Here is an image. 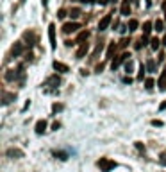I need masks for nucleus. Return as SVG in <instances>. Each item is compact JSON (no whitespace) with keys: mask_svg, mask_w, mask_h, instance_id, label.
<instances>
[{"mask_svg":"<svg viewBox=\"0 0 166 172\" xmlns=\"http://www.w3.org/2000/svg\"><path fill=\"white\" fill-rule=\"evenodd\" d=\"M98 167L102 172H111L112 169H116V161H112L109 158H100L98 160Z\"/></svg>","mask_w":166,"mask_h":172,"instance_id":"1","label":"nucleus"},{"mask_svg":"<svg viewBox=\"0 0 166 172\" xmlns=\"http://www.w3.org/2000/svg\"><path fill=\"white\" fill-rule=\"evenodd\" d=\"M79 29H80V23H77V22H68V23H64V25H63V32H64V34L77 32Z\"/></svg>","mask_w":166,"mask_h":172,"instance_id":"2","label":"nucleus"},{"mask_svg":"<svg viewBox=\"0 0 166 172\" xmlns=\"http://www.w3.org/2000/svg\"><path fill=\"white\" fill-rule=\"evenodd\" d=\"M20 74H21V66H20L18 70H7L5 72V81H9V83L11 81H16L20 77Z\"/></svg>","mask_w":166,"mask_h":172,"instance_id":"3","label":"nucleus"},{"mask_svg":"<svg viewBox=\"0 0 166 172\" xmlns=\"http://www.w3.org/2000/svg\"><path fill=\"white\" fill-rule=\"evenodd\" d=\"M59 84H61V77L57 76V74H55V76H50L47 79V83H45V86H52V88H57Z\"/></svg>","mask_w":166,"mask_h":172,"instance_id":"4","label":"nucleus"},{"mask_svg":"<svg viewBox=\"0 0 166 172\" xmlns=\"http://www.w3.org/2000/svg\"><path fill=\"white\" fill-rule=\"evenodd\" d=\"M111 20H112V16H111V15H106L104 18L100 20V22H98V31H106V29L109 27Z\"/></svg>","mask_w":166,"mask_h":172,"instance_id":"5","label":"nucleus"},{"mask_svg":"<svg viewBox=\"0 0 166 172\" xmlns=\"http://www.w3.org/2000/svg\"><path fill=\"white\" fill-rule=\"evenodd\" d=\"M23 49H25L23 43H21V41H16V43L13 45V49H11V54L16 57V56H20V54H23Z\"/></svg>","mask_w":166,"mask_h":172,"instance_id":"6","label":"nucleus"},{"mask_svg":"<svg viewBox=\"0 0 166 172\" xmlns=\"http://www.w3.org/2000/svg\"><path fill=\"white\" fill-rule=\"evenodd\" d=\"M48 39H50V47L55 49V25L54 23L48 25Z\"/></svg>","mask_w":166,"mask_h":172,"instance_id":"7","label":"nucleus"},{"mask_svg":"<svg viewBox=\"0 0 166 172\" xmlns=\"http://www.w3.org/2000/svg\"><path fill=\"white\" fill-rule=\"evenodd\" d=\"M88 50H90V45H88V43H82V45L79 47V50H77L75 57H77V59H82V57L88 54Z\"/></svg>","mask_w":166,"mask_h":172,"instance_id":"8","label":"nucleus"},{"mask_svg":"<svg viewBox=\"0 0 166 172\" xmlns=\"http://www.w3.org/2000/svg\"><path fill=\"white\" fill-rule=\"evenodd\" d=\"M54 70H55V72H61V74H66V72H70L68 65H64V63H61V61H54Z\"/></svg>","mask_w":166,"mask_h":172,"instance_id":"9","label":"nucleus"},{"mask_svg":"<svg viewBox=\"0 0 166 172\" xmlns=\"http://www.w3.org/2000/svg\"><path fill=\"white\" fill-rule=\"evenodd\" d=\"M129 57H130L129 54H122V56L118 57V59H114V61L111 63V68H112V70H116V68H118V66H120V65H122L123 61H127Z\"/></svg>","mask_w":166,"mask_h":172,"instance_id":"10","label":"nucleus"},{"mask_svg":"<svg viewBox=\"0 0 166 172\" xmlns=\"http://www.w3.org/2000/svg\"><path fill=\"white\" fill-rule=\"evenodd\" d=\"M23 38L29 41V47H32V45L36 43V36H34L32 31H25V32H23Z\"/></svg>","mask_w":166,"mask_h":172,"instance_id":"11","label":"nucleus"},{"mask_svg":"<svg viewBox=\"0 0 166 172\" xmlns=\"http://www.w3.org/2000/svg\"><path fill=\"white\" fill-rule=\"evenodd\" d=\"M47 131V122L45 120H37L36 122V134H43Z\"/></svg>","mask_w":166,"mask_h":172,"instance_id":"12","label":"nucleus"},{"mask_svg":"<svg viewBox=\"0 0 166 172\" xmlns=\"http://www.w3.org/2000/svg\"><path fill=\"white\" fill-rule=\"evenodd\" d=\"M130 0H123L122 2V15L123 16H129L130 15V4H129Z\"/></svg>","mask_w":166,"mask_h":172,"instance_id":"13","label":"nucleus"},{"mask_svg":"<svg viewBox=\"0 0 166 172\" xmlns=\"http://www.w3.org/2000/svg\"><path fill=\"white\" fill-rule=\"evenodd\" d=\"M157 86H159L161 90H166V70H163V72H161L159 81H157Z\"/></svg>","mask_w":166,"mask_h":172,"instance_id":"14","label":"nucleus"},{"mask_svg":"<svg viewBox=\"0 0 166 172\" xmlns=\"http://www.w3.org/2000/svg\"><path fill=\"white\" fill-rule=\"evenodd\" d=\"M5 154H7L9 158H21V156H23V153H21L20 149H7Z\"/></svg>","mask_w":166,"mask_h":172,"instance_id":"15","label":"nucleus"},{"mask_svg":"<svg viewBox=\"0 0 166 172\" xmlns=\"http://www.w3.org/2000/svg\"><path fill=\"white\" fill-rule=\"evenodd\" d=\"M15 99H16L15 93H4V100H2V104H4V106H7V104H9V102H13Z\"/></svg>","mask_w":166,"mask_h":172,"instance_id":"16","label":"nucleus"},{"mask_svg":"<svg viewBox=\"0 0 166 172\" xmlns=\"http://www.w3.org/2000/svg\"><path fill=\"white\" fill-rule=\"evenodd\" d=\"M147 43H148V38H147V36H141V38L136 41V45H134V47H136V49L139 50V49H143V47H145Z\"/></svg>","mask_w":166,"mask_h":172,"instance_id":"17","label":"nucleus"},{"mask_svg":"<svg viewBox=\"0 0 166 172\" xmlns=\"http://www.w3.org/2000/svg\"><path fill=\"white\" fill-rule=\"evenodd\" d=\"M88 38H90V32H88V31H82V32L77 36V43H80V45H82V41H86Z\"/></svg>","mask_w":166,"mask_h":172,"instance_id":"18","label":"nucleus"},{"mask_svg":"<svg viewBox=\"0 0 166 172\" xmlns=\"http://www.w3.org/2000/svg\"><path fill=\"white\" fill-rule=\"evenodd\" d=\"M116 49H118V45H116V43H111V45H109V49H107V59H111V57L114 56Z\"/></svg>","mask_w":166,"mask_h":172,"instance_id":"19","label":"nucleus"},{"mask_svg":"<svg viewBox=\"0 0 166 172\" xmlns=\"http://www.w3.org/2000/svg\"><path fill=\"white\" fill-rule=\"evenodd\" d=\"M150 32H152V23H150V22H145V23H143V36H148Z\"/></svg>","mask_w":166,"mask_h":172,"instance_id":"20","label":"nucleus"},{"mask_svg":"<svg viewBox=\"0 0 166 172\" xmlns=\"http://www.w3.org/2000/svg\"><path fill=\"white\" fill-rule=\"evenodd\" d=\"M54 156L55 158H59V160H68V153H64V151H54Z\"/></svg>","mask_w":166,"mask_h":172,"instance_id":"21","label":"nucleus"},{"mask_svg":"<svg viewBox=\"0 0 166 172\" xmlns=\"http://www.w3.org/2000/svg\"><path fill=\"white\" fill-rule=\"evenodd\" d=\"M138 25H139V22H138L136 18H132V20H129V25H127V27H129V31H136Z\"/></svg>","mask_w":166,"mask_h":172,"instance_id":"22","label":"nucleus"},{"mask_svg":"<svg viewBox=\"0 0 166 172\" xmlns=\"http://www.w3.org/2000/svg\"><path fill=\"white\" fill-rule=\"evenodd\" d=\"M161 43H163V41H159L157 38H152V39H150V47H152V50H157Z\"/></svg>","mask_w":166,"mask_h":172,"instance_id":"23","label":"nucleus"},{"mask_svg":"<svg viewBox=\"0 0 166 172\" xmlns=\"http://www.w3.org/2000/svg\"><path fill=\"white\" fill-rule=\"evenodd\" d=\"M145 72H147V65H143V63H141V66H139V72H138V79H139V81H143Z\"/></svg>","mask_w":166,"mask_h":172,"instance_id":"24","label":"nucleus"},{"mask_svg":"<svg viewBox=\"0 0 166 172\" xmlns=\"http://www.w3.org/2000/svg\"><path fill=\"white\" fill-rule=\"evenodd\" d=\"M154 27H155V31H157V32H161V31H164V23H163V20H155V23H154Z\"/></svg>","mask_w":166,"mask_h":172,"instance_id":"25","label":"nucleus"},{"mask_svg":"<svg viewBox=\"0 0 166 172\" xmlns=\"http://www.w3.org/2000/svg\"><path fill=\"white\" fill-rule=\"evenodd\" d=\"M147 70L148 72H155V61L154 59H148L147 61Z\"/></svg>","mask_w":166,"mask_h":172,"instance_id":"26","label":"nucleus"},{"mask_svg":"<svg viewBox=\"0 0 166 172\" xmlns=\"http://www.w3.org/2000/svg\"><path fill=\"white\" fill-rule=\"evenodd\" d=\"M63 110H64V106H63V104H57V102H55V104H52V111H54V113H57V111H63Z\"/></svg>","mask_w":166,"mask_h":172,"instance_id":"27","label":"nucleus"},{"mask_svg":"<svg viewBox=\"0 0 166 172\" xmlns=\"http://www.w3.org/2000/svg\"><path fill=\"white\" fill-rule=\"evenodd\" d=\"M70 16H72V18H77V16H80V9H79V7H73V9L70 11Z\"/></svg>","mask_w":166,"mask_h":172,"instance_id":"28","label":"nucleus"},{"mask_svg":"<svg viewBox=\"0 0 166 172\" xmlns=\"http://www.w3.org/2000/svg\"><path fill=\"white\" fill-rule=\"evenodd\" d=\"M125 70H127L129 74H130V72H132V70H134V63H132L130 59H129V61H127V63H125Z\"/></svg>","mask_w":166,"mask_h":172,"instance_id":"29","label":"nucleus"},{"mask_svg":"<svg viewBox=\"0 0 166 172\" xmlns=\"http://www.w3.org/2000/svg\"><path fill=\"white\" fill-rule=\"evenodd\" d=\"M154 84H155V83H154V79H147V81H145V86H147L148 90H152V88H154Z\"/></svg>","mask_w":166,"mask_h":172,"instance_id":"30","label":"nucleus"},{"mask_svg":"<svg viewBox=\"0 0 166 172\" xmlns=\"http://www.w3.org/2000/svg\"><path fill=\"white\" fill-rule=\"evenodd\" d=\"M129 43H130V39H129V38H123L122 41H120V47H122V49H125V47H127Z\"/></svg>","mask_w":166,"mask_h":172,"instance_id":"31","label":"nucleus"},{"mask_svg":"<svg viewBox=\"0 0 166 172\" xmlns=\"http://www.w3.org/2000/svg\"><path fill=\"white\" fill-rule=\"evenodd\" d=\"M64 16H66V11L64 9H59L57 11V18H64Z\"/></svg>","mask_w":166,"mask_h":172,"instance_id":"32","label":"nucleus"},{"mask_svg":"<svg viewBox=\"0 0 166 172\" xmlns=\"http://www.w3.org/2000/svg\"><path fill=\"white\" fill-rule=\"evenodd\" d=\"M136 147H138V151H141V153H145V145H143L141 142H136Z\"/></svg>","mask_w":166,"mask_h":172,"instance_id":"33","label":"nucleus"},{"mask_svg":"<svg viewBox=\"0 0 166 172\" xmlns=\"http://www.w3.org/2000/svg\"><path fill=\"white\" fill-rule=\"evenodd\" d=\"M159 161H161L163 165H166V151H164V153H161V158H159Z\"/></svg>","mask_w":166,"mask_h":172,"instance_id":"34","label":"nucleus"},{"mask_svg":"<svg viewBox=\"0 0 166 172\" xmlns=\"http://www.w3.org/2000/svg\"><path fill=\"white\" fill-rule=\"evenodd\" d=\"M102 49H104V43H98V45H96V49H95V54H98Z\"/></svg>","mask_w":166,"mask_h":172,"instance_id":"35","label":"nucleus"},{"mask_svg":"<svg viewBox=\"0 0 166 172\" xmlns=\"http://www.w3.org/2000/svg\"><path fill=\"white\" fill-rule=\"evenodd\" d=\"M164 110H166V100H163L161 106H159V111H164Z\"/></svg>","mask_w":166,"mask_h":172,"instance_id":"36","label":"nucleus"},{"mask_svg":"<svg viewBox=\"0 0 166 172\" xmlns=\"http://www.w3.org/2000/svg\"><path fill=\"white\" fill-rule=\"evenodd\" d=\"M59 127H61V124H59V122H54V126H52V129H54V131H57Z\"/></svg>","mask_w":166,"mask_h":172,"instance_id":"37","label":"nucleus"},{"mask_svg":"<svg viewBox=\"0 0 166 172\" xmlns=\"http://www.w3.org/2000/svg\"><path fill=\"white\" fill-rule=\"evenodd\" d=\"M102 70H104V65H102V63H100V65H96V72H98V74H100V72H102Z\"/></svg>","mask_w":166,"mask_h":172,"instance_id":"38","label":"nucleus"},{"mask_svg":"<svg viewBox=\"0 0 166 172\" xmlns=\"http://www.w3.org/2000/svg\"><path fill=\"white\" fill-rule=\"evenodd\" d=\"M152 126H163V122L161 120H152Z\"/></svg>","mask_w":166,"mask_h":172,"instance_id":"39","label":"nucleus"},{"mask_svg":"<svg viewBox=\"0 0 166 172\" xmlns=\"http://www.w3.org/2000/svg\"><path fill=\"white\" fill-rule=\"evenodd\" d=\"M123 83H127V84H130V83H132V79H130V77H123Z\"/></svg>","mask_w":166,"mask_h":172,"instance_id":"40","label":"nucleus"},{"mask_svg":"<svg viewBox=\"0 0 166 172\" xmlns=\"http://www.w3.org/2000/svg\"><path fill=\"white\" fill-rule=\"evenodd\" d=\"M127 29H129V27H125V25H120V32H125Z\"/></svg>","mask_w":166,"mask_h":172,"instance_id":"41","label":"nucleus"},{"mask_svg":"<svg viewBox=\"0 0 166 172\" xmlns=\"http://www.w3.org/2000/svg\"><path fill=\"white\" fill-rule=\"evenodd\" d=\"M82 4H91V2H95V0H80Z\"/></svg>","mask_w":166,"mask_h":172,"instance_id":"42","label":"nucleus"},{"mask_svg":"<svg viewBox=\"0 0 166 172\" xmlns=\"http://www.w3.org/2000/svg\"><path fill=\"white\" fill-rule=\"evenodd\" d=\"M98 2H100V4H102V5H106V4H107V2H109V0H98Z\"/></svg>","mask_w":166,"mask_h":172,"instance_id":"43","label":"nucleus"},{"mask_svg":"<svg viewBox=\"0 0 166 172\" xmlns=\"http://www.w3.org/2000/svg\"><path fill=\"white\" fill-rule=\"evenodd\" d=\"M163 11H164V13H166V0H164V2H163Z\"/></svg>","mask_w":166,"mask_h":172,"instance_id":"44","label":"nucleus"},{"mask_svg":"<svg viewBox=\"0 0 166 172\" xmlns=\"http://www.w3.org/2000/svg\"><path fill=\"white\" fill-rule=\"evenodd\" d=\"M163 45H166V34H164V38H163Z\"/></svg>","mask_w":166,"mask_h":172,"instance_id":"45","label":"nucleus"},{"mask_svg":"<svg viewBox=\"0 0 166 172\" xmlns=\"http://www.w3.org/2000/svg\"><path fill=\"white\" fill-rule=\"evenodd\" d=\"M20 2H21V4H23V2H25V0H20Z\"/></svg>","mask_w":166,"mask_h":172,"instance_id":"46","label":"nucleus"}]
</instances>
